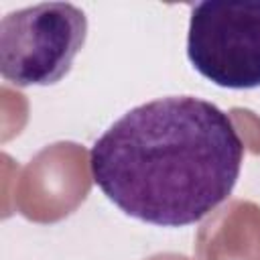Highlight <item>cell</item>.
<instances>
[{
	"instance_id": "cell-1",
	"label": "cell",
	"mask_w": 260,
	"mask_h": 260,
	"mask_svg": "<svg viewBox=\"0 0 260 260\" xmlns=\"http://www.w3.org/2000/svg\"><path fill=\"white\" fill-rule=\"evenodd\" d=\"M244 142L232 118L193 95L140 104L91 146L93 183L126 215L160 228L197 223L234 191Z\"/></svg>"
},
{
	"instance_id": "cell-3",
	"label": "cell",
	"mask_w": 260,
	"mask_h": 260,
	"mask_svg": "<svg viewBox=\"0 0 260 260\" xmlns=\"http://www.w3.org/2000/svg\"><path fill=\"white\" fill-rule=\"evenodd\" d=\"M187 57L219 87H260V2H197L189 18Z\"/></svg>"
},
{
	"instance_id": "cell-2",
	"label": "cell",
	"mask_w": 260,
	"mask_h": 260,
	"mask_svg": "<svg viewBox=\"0 0 260 260\" xmlns=\"http://www.w3.org/2000/svg\"><path fill=\"white\" fill-rule=\"evenodd\" d=\"M87 37L85 12L69 2H41L0 20V73L18 87L61 81Z\"/></svg>"
}]
</instances>
